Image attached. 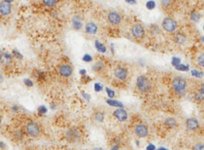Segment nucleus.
<instances>
[{
    "label": "nucleus",
    "instance_id": "obj_1",
    "mask_svg": "<svg viewBox=\"0 0 204 150\" xmlns=\"http://www.w3.org/2000/svg\"><path fill=\"white\" fill-rule=\"evenodd\" d=\"M136 85L138 89L142 93L148 92L149 90L151 89V83L148 79L144 76H140L138 78L136 81Z\"/></svg>",
    "mask_w": 204,
    "mask_h": 150
},
{
    "label": "nucleus",
    "instance_id": "obj_2",
    "mask_svg": "<svg viewBox=\"0 0 204 150\" xmlns=\"http://www.w3.org/2000/svg\"><path fill=\"white\" fill-rule=\"evenodd\" d=\"M27 131L28 134L32 137H37L38 135L40 134V128L38 123H36L34 121H31L27 124Z\"/></svg>",
    "mask_w": 204,
    "mask_h": 150
},
{
    "label": "nucleus",
    "instance_id": "obj_3",
    "mask_svg": "<svg viewBox=\"0 0 204 150\" xmlns=\"http://www.w3.org/2000/svg\"><path fill=\"white\" fill-rule=\"evenodd\" d=\"M163 27L165 30L167 32H173L176 30L177 27V23L174 19L171 18H164L163 21Z\"/></svg>",
    "mask_w": 204,
    "mask_h": 150
},
{
    "label": "nucleus",
    "instance_id": "obj_4",
    "mask_svg": "<svg viewBox=\"0 0 204 150\" xmlns=\"http://www.w3.org/2000/svg\"><path fill=\"white\" fill-rule=\"evenodd\" d=\"M172 85H173L174 90L177 93H180L186 88V81L183 78L178 77L173 80Z\"/></svg>",
    "mask_w": 204,
    "mask_h": 150
},
{
    "label": "nucleus",
    "instance_id": "obj_5",
    "mask_svg": "<svg viewBox=\"0 0 204 150\" xmlns=\"http://www.w3.org/2000/svg\"><path fill=\"white\" fill-rule=\"evenodd\" d=\"M12 11V7H11V2H8L7 1H2L0 2V14L2 15H9Z\"/></svg>",
    "mask_w": 204,
    "mask_h": 150
},
{
    "label": "nucleus",
    "instance_id": "obj_6",
    "mask_svg": "<svg viewBox=\"0 0 204 150\" xmlns=\"http://www.w3.org/2000/svg\"><path fill=\"white\" fill-rule=\"evenodd\" d=\"M108 21L111 24L117 25L121 22V16L120 15V14L116 11L109 12L108 14Z\"/></svg>",
    "mask_w": 204,
    "mask_h": 150
},
{
    "label": "nucleus",
    "instance_id": "obj_7",
    "mask_svg": "<svg viewBox=\"0 0 204 150\" xmlns=\"http://www.w3.org/2000/svg\"><path fill=\"white\" fill-rule=\"evenodd\" d=\"M132 33L136 38H141L144 35V30L140 24H135L132 28Z\"/></svg>",
    "mask_w": 204,
    "mask_h": 150
},
{
    "label": "nucleus",
    "instance_id": "obj_8",
    "mask_svg": "<svg viewBox=\"0 0 204 150\" xmlns=\"http://www.w3.org/2000/svg\"><path fill=\"white\" fill-rule=\"evenodd\" d=\"M135 132L139 137H145L148 133V129L144 125H138L135 128Z\"/></svg>",
    "mask_w": 204,
    "mask_h": 150
},
{
    "label": "nucleus",
    "instance_id": "obj_9",
    "mask_svg": "<svg viewBox=\"0 0 204 150\" xmlns=\"http://www.w3.org/2000/svg\"><path fill=\"white\" fill-rule=\"evenodd\" d=\"M115 76L120 80H124L128 77V69L124 67H117L114 71Z\"/></svg>",
    "mask_w": 204,
    "mask_h": 150
},
{
    "label": "nucleus",
    "instance_id": "obj_10",
    "mask_svg": "<svg viewBox=\"0 0 204 150\" xmlns=\"http://www.w3.org/2000/svg\"><path fill=\"white\" fill-rule=\"evenodd\" d=\"M73 73V69L69 65H66V64H65V65H61L60 68H59V74L63 77H69Z\"/></svg>",
    "mask_w": 204,
    "mask_h": 150
},
{
    "label": "nucleus",
    "instance_id": "obj_11",
    "mask_svg": "<svg viewBox=\"0 0 204 150\" xmlns=\"http://www.w3.org/2000/svg\"><path fill=\"white\" fill-rule=\"evenodd\" d=\"M114 116L120 121H126L127 118H128V113H127L126 110H124L122 108H120V109L115 110L114 111Z\"/></svg>",
    "mask_w": 204,
    "mask_h": 150
},
{
    "label": "nucleus",
    "instance_id": "obj_12",
    "mask_svg": "<svg viewBox=\"0 0 204 150\" xmlns=\"http://www.w3.org/2000/svg\"><path fill=\"white\" fill-rule=\"evenodd\" d=\"M0 62L2 65H10L11 62H12V56L8 53H1L0 54Z\"/></svg>",
    "mask_w": 204,
    "mask_h": 150
},
{
    "label": "nucleus",
    "instance_id": "obj_13",
    "mask_svg": "<svg viewBox=\"0 0 204 150\" xmlns=\"http://www.w3.org/2000/svg\"><path fill=\"white\" fill-rule=\"evenodd\" d=\"M67 137L69 138V140L74 141L80 137V132H79V131L77 129L73 128V129H70L67 132Z\"/></svg>",
    "mask_w": 204,
    "mask_h": 150
},
{
    "label": "nucleus",
    "instance_id": "obj_14",
    "mask_svg": "<svg viewBox=\"0 0 204 150\" xmlns=\"http://www.w3.org/2000/svg\"><path fill=\"white\" fill-rule=\"evenodd\" d=\"M85 32H86L87 34H95L97 32V26L94 23H88L86 25H85Z\"/></svg>",
    "mask_w": 204,
    "mask_h": 150
},
{
    "label": "nucleus",
    "instance_id": "obj_15",
    "mask_svg": "<svg viewBox=\"0 0 204 150\" xmlns=\"http://www.w3.org/2000/svg\"><path fill=\"white\" fill-rule=\"evenodd\" d=\"M72 23H73V28L77 30H81L83 27V23H82L81 19L79 16H74L73 18V20H72Z\"/></svg>",
    "mask_w": 204,
    "mask_h": 150
},
{
    "label": "nucleus",
    "instance_id": "obj_16",
    "mask_svg": "<svg viewBox=\"0 0 204 150\" xmlns=\"http://www.w3.org/2000/svg\"><path fill=\"white\" fill-rule=\"evenodd\" d=\"M199 126V122L196 119L190 118L186 121V127L190 130H195Z\"/></svg>",
    "mask_w": 204,
    "mask_h": 150
},
{
    "label": "nucleus",
    "instance_id": "obj_17",
    "mask_svg": "<svg viewBox=\"0 0 204 150\" xmlns=\"http://www.w3.org/2000/svg\"><path fill=\"white\" fill-rule=\"evenodd\" d=\"M106 101H107V103L109 104V105H111V106H114V107H120V108L124 107V105H123L121 102H120L119 101H116V100H113V99H108Z\"/></svg>",
    "mask_w": 204,
    "mask_h": 150
},
{
    "label": "nucleus",
    "instance_id": "obj_18",
    "mask_svg": "<svg viewBox=\"0 0 204 150\" xmlns=\"http://www.w3.org/2000/svg\"><path fill=\"white\" fill-rule=\"evenodd\" d=\"M95 46L98 51L100 52V53H105V52H106V50H107L106 46H105L104 44H102L101 43H100L99 41H96Z\"/></svg>",
    "mask_w": 204,
    "mask_h": 150
},
{
    "label": "nucleus",
    "instance_id": "obj_19",
    "mask_svg": "<svg viewBox=\"0 0 204 150\" xmlns=\"http://www.w3.org/2000/svg\"><path fill=\"white\" fill-rule=\"evenodd\" d=\"M42 2L45 6L49 7H54L57 2H58V0H42Z\"/></svg>",
    "mask_w": 204,
    "mask_h": 150
},
{
    "label": "nucleus",
    "instance_id": "obj_20",
    "mask_svg": "<svg viewBox=\"0 0 204 150\" xmlns=\"http://www.w3.org/2000/svg\"><path fill=\"white\" fill-rule=\"evenodd\" d=\"M175 40L178 43L182 44V43H184V42L186 41V38H185V36L183 35V34H177L175 35Z\"/></svg>",
    "mask_w": 204,
    "mask_h": 150
},
{
    "label": "nucleus",
    "instance_id": "obj_21",
    "mask_svg": "<svg viewBox=\"0 0 204 150\" xmlns=\"http://www.w3.org/2000/svg\"><path fill=\"white\" fill-rule=\"evenodd\" d=\"M94 118H95V120L97 121L102 122V121H103V120H104V113H101V112L96 113L95 115H94Z\"/></svg>",
    "mask_w": 204,
    "mask_h": 150
},
{
    "label": "nucleus",
    "instance_id": "obj_22",
    "mask_svg": "<svg viewBox=\"0 0 204 150\" xmlns=\"http://www.w3.org/2000/svg\"><path fill=\"white\" fill-rule=\"evenodd\" d=\"M165 124H166L167 126H169V127H175V126H176V121H175V119L173 118H168L166 120Z\"/></svg>",
    "mask_w": 204,
    "mask_h": 150
},
{
    "label": "nucleus",
    "instance_id": "obj_23",
    "mask_svg": "<svg viewBox=\"0 0 204 150\" xmlns=\"http://www.w3.org/2000/svg\"><path fill=\"white\" fill-rule=\"evenodd\" d=\"M175 69H178V70H180V71H187L189 69V66L188 65H183V64H179V65L175 66Z\"/></svg>",
    "mask_w": 204,
    "mask_h": 150
},
{
    "label": "nucleus",
    "instance_id": "obj_24",
    "mask_svg": "<svg viewBox=\"0 0 204 150\" xmlns=\"http://www.w3.org/2000/svg\"><path fill=\"white\" fill-rule=\"evenodd\" d=\"M155 7V2L154 1H148V2L146 3V7L148 10H152L154 9Z\"/></svg>",
    "mask_w": 204,
    "mask_h": 150
},
{
    "label": "nucleus",
    "instance_id": "obj_25",
    "mask_svg": "<svg viewBox=\"0 0 204 150\" xmlns=\"http://www.w3.org/2000/svg\"><path fill=\"white\" fill-rule=\"evenodd\" d=\"M82 60L84 61V62H91L92 61H93V58H92V56L90 54H86L83 56Z\"/></svg>",
    "mask_w": 204,
    "mask_h": 150
},
{
    "label": "nucleus",
    "instance_id": "obj_26",
    "mask_svg": "<svg viewBox=\"0 0 204 150\" xmlns=\"http://www.w3.org/2000/svg\"><path fill=\"white\" fill-rule=\"evenodd\" d=\"M191 74H192L193 76L196 77V78H202V75H203V73H202V72L197 71V70H195V69L191 70Z\"/></svg>",
    "mask_w": 204,
    "mask_h": 150
},
{
    "label": "nucleus",
    "instance_id": "obj_27",
    "mask_svg": "<svg viewBox=\"0 0 204 150\" xmlns=\"http://www.w3.org/2000/svg\"><path fill=\"white\" fill-rule=\"evenodd\" d=\"M102 68H103V63H102L101 62H97L96 63L95 65H93V69L96 70V71L102 69Z\"/></svg>",
    "mask_w": 204,
    "mask_h": 150
},
{
    "label": "nucleus",
    "instance_id": "obj_28",
    "mask_svg": "<svg viewBox=\"0 0 204 150\" xmlns=\"http://www.w3.org/2000/svg\"><path fill=\"white\" fill-rule=\"evenodd\" d=\"M171 64L175 65V66H176L179 64H180V59L176 58V57H174V58H172V60H171Z\"/></svg>",
    "mask_w": 204,
    "mask_h": 150
},
{
    "label": "nucleus",
    "instance_id": "obj_29",
    "mask_svg": "<svg viewBox=\"0 0 204 150\" xmlns=\"http://www.w3.org/2000/svg\"><path fill=\"white\" fill-rule=\"evenodd\" d=\"M47 112V109L46 106L44 105H42L40 107L38 108V113H41V114H45V113H46Z\"/></svg>",
    "mask_w": 204,
    "mask_h": 150
},
{
    "label": "nucleus",
    "instance_id": "obj_30",
    "mask_svg": "<svg viewBox=\"0 0 204 150\" xmlns=\"http://www.w3.org/2000/svg\"><path fill=\"white\" fill-rule=\"evenodd\" d=\"M94 90H95L96 92H100L102 90H103V87H102V85L99 83H96L95 85H94Z\"/></svg>",
    "mask_w": 204,
    "mask_h": 150
},
{
    "label": "nucleus",
    "instance_id": "obj_31",
    "mask_svg": "<svg viewBox=\"0 0 204 150\" xmlns=\"http://www.w3.org/2000/svg\"><path fill=\"white\" fill-rule=\"evenodd\" d=\"M106 92L107 94H108V96H109L110 98H113V97H114V95H115V92H114L113 90H110L109 88H106Z\"/></svg>",
    "mask_w": 204,
    "mask_h": 150
},
{
    "label": "nucleus",
    "instance_id": "obj_32",
    "mask_svg": "<svg viewBox=\"0 0 204 150\" xmlns=\"http://www.w3.org/2000/svg\"><path fill=\"white\" fill-rule=\"evenodd\" d=\"M198 62L199 64L201 66L204 67V54H202L199 57V59H198Z\"/></svg>",
    "mask_w": 204,
    "mask_h": 150
},
{
    "label": "nucleus",
    "instance_id": "obj_33",
    "mask_svg": "<svg viewBox=\"0 0 204 150\" xmlns=\"http://www.w3.org/2000/svg\"><path fill=\"white\" fill-rule=\"evenodd\" d=\"M193 150H204L203 144H197L194 146Z\"/></svg>",
    "mask_w": 204,
    "mask_h": 150
},
{
    "label": "nucleus",
    "instance_id": "obj_34",
    "mask_svg": "<svg viewBox=\"0 0 204 150\" xmlns=\"http://www.w3.org/2000/svg\"><path fill=\"white\" fill-rule=\"evenodd\" d=\"M24 83H25V85H27V87H32V86H33V81H31L30 79H25L24 80Z\"/></svg>",
    "mask_w": 204,
    "mask_h": 150
},
{
    "label": "nucleus",
    "instance_id": "obj_35",
    "mask_svg": "<svg viewBox=\"0 0 204 150\" xmlns=\"http://www.w3.org/2000/svg\"><path fill=\"white\" fill-rule=\"evenodd\" d=\"M195 98L198 101H202L204 99V94L202 93H199L195 95Z\"/></svg>",
    "mask_w": 204,
    "mask_h": 150
},
{
    "label": "nucleus",
    "instance_id": "obj_36",
    "mask_svg": "<svg viewBox=\"0 0 204 150\" xmlns=\"http://www.w3.org/2000/svg\"><path fill=\"white\" fill-rule=\"evenodd\" d=\"M191 18L192 19V20L195 21V22H197V21L199 20V16L197 14L192 13L191 15Z\"/></svg>",
    "mask_w": 204,
    "mask_h": 150
},
{
    "label": "nucleus",
    "instance_id": "obj_37",
    "mask_svg": "<svg viewBox=\"0 0 204 150\" xmlns=\"http://www.w3.org/2000/svg\"><path fill=\"white\" fill-rule=\"evenodd\" d=\"M13 53H14V54L16 57H17V58H19V59H22V55L20 54V53H19V52L18 51V50H16V49H14Z\"/></svg>",
    "mask_w": 204,
    "mask_h": 150
},
{
    "label": "nucleus",
    "instance_id": "obj_38",
    "mask_svg": "<svg viewBox=\"0 0 204 150\" xmlns=\"http://www.w3.org/2000/svg\"><path fill=\"white\" fill-rule=\"evenodd\" d=\"M170 3H171V1H170V0H163L162 2V5L164 7H167V6L170 5Z\"/></svg>",
    "mask_w": 204,
    "mask_h": 150
},
{
    "label": "nucleus",
    "instance_id": "obj_39",
    "mask_svg": "<svg viewBox=\"0 0 204 150\" xmlns=\"http://www.w3.org/2000/svg\"><path fill=\"white\" fill-rule=\"evenodd\" d=\"M125 2H126L127 3H129V4L131 5H134L136 3V1H135V0H125Z\"/></svg>",
    "mask_w": 204,
    "mask_h": 150
},
{
    "label": "nucleus",
    "instance_id": "obj_40",
    "mask_svg": "<svg viewBox=\"0 0 204 150\" xmlns=\"http://www.w3.org/2000/svg\"><path fill=\"white\" fill-rule=\"evenodd\" d=\"M155 145H149L147 147L146 149L147 150H155Z\"/></svg>",
    "mask_w": 204,
    "mask_h": 150
},
{
    "label": "nucleus",
    "instance_id": "obj_41",
    "mask_svg": "<svg viewBox=\"0 0 204 150\" xmlns=\"http://www.w3.org/2000/svg\"><path fill=\"white\" fill-rule=\"evenodd\" d=\"M82 94H83V96L84 97V98L86 99L87 101H89V100H90V97H89V95H88V94H84V92H82Z\"/></svg>",
    "mask_w": 204,
    "mask_h": 150
},
{
    "label": "nucleus",
    "instance_id": "obj_42",
    "mask_svg": "<svg viewBox=\"0 0 204 150\" xmlns=\"http://www.w3.org/2000/svg\"><path fill=\"white\" fill-rule=\"evenodd\" d=\"M79 74L82 76H84V75H86V70L85 69H81L80 71H79Z\"/></svg>",
    "mask_w": 204,
    "mask_h": 150
},
{
    "label": "nucleus",
    "instance_id": "obj_43",
    "mask_svg": "<svg viewBox=\"0 0 204 150\" xmlns=\"http://www.w3.org/2000/svg\"><path fill=\"white\" fill-rule=\"evenodd\" d=\"M200 91H201V93H202V94H204V84H202V85H201V87H200Z\"/></svg>",
    "mask_w": 204,
    "mask_h": 150
},
{
    "label": "nucleus",
    "instance_id": "obj_44",
    "mask_svg": "<svg viewBox=\"0 0 204 150\" xmlns=\"http://www.w3.org/2000/svg\"><path fill=\"white\" fill-rule=\"evenodd\" d=\"M3 80H4V78H3L2 74H0V83H2L3 81Z\"/></svg>",
    "mask_w": 204,
    "mask_h": 150
},
{
    "label": "nucleus",
    "instance_id": "obj_45",
    "mask_svg": "<svg viewBox=\"0 0 204 150\" xmlns=\"http://www.w3.org/2000/svg\"><path fill=\"white\" fill-rule=\"evenodd\" d=\"M119 149V147H118L117 145H115V146H113V148H111V150H118Z\"/></svg>",
    "mask_w": 204,
    "mask_h": 150
},
{
    "label": "nucleus",
    "instance_id": "obj_46",
    "mask_svg": "<svg viewBox=\"0 0 204 150\" xmlns=\"http://www.w3.org/2000/svg\"><path fill=\"white\" fill-rule=\"evenodd\" d=\"M0 147H2V148H5L6 145H5V144L3 142H0Z\"/></svg>",
    "mask_w": 204,
    "mask_h": 150
},
{
    "label": "nucleus",
    "instance_id": "obj_47",
    "mask_svg": "<svg viewBox=\"0 0 204 150\" xmlns=\"http://www.w3.org/2000/svg\"><path fill=\"white\" fill-rule=\"evenodd\" d=\"M93 150H103V149H102L101 148H93Z\"/></svg>",
    "mask_w": 204,
    "mask_h": 150
},
{
    "label": "nucleus",
    "instance_id": "obj_48",
    "mask_svg": "<svg viewBox=\"0 0 204 150\" xmlns=\"http://www.w3.org/2000/svg\"><path fill=\"white\" fill-rule=\"evenodd\" d=\"M4 1H7V2H12L14 1V0H4Z\"/></svg>",
    "mask_w": 204,
    "mask_h": 150
},
{
    "label": "nucleus",
    "instance_id": "obj_49",
    "mask_svg": "<svg viewBox=\"0 0 204 150\" xmlns=\"http://www.w3.org/2000/svg\"><path fill=\"white\" fill-rule=\"evenodd\" d=\"M158 150H167V149H166V148H160Z\"/></svg>",
    "mask_w": 204,
    "mask_h": 150
},
{
    "label": "nucleus",
    "instance_id": "obj_50",
    "mask_svg": "<svg viewBox=\"0 0 204 150\" xmlns=\"http://www.w3.org/2000/svg\"><path fill=\"white\" fill-rule=\"evenodd\" d=\"M1 122H2V116L0 115V124H1Z\"/></svg>",
    "mask_w": 204,
    "mask_h": 150
},
{
    "label": "nucleus",
    "instance_id": "obj_51",
    "mask_svg": "<svg viewBox=\"0 0 204 150\" xmlns=\"http://www.w3.org/2000/svg\"><path fill=\"white\" fill-rule=\"evenodd\" d=\"M202 41H203V42H204V38H202Z\"/></svg>",
    "mask_w": 204,
    "mask_h": 150
},
{
    "label": "nucleus",
    "instance_id": "obj_52",
    "mask_svg": "<svg viewBox=\"0 0 204 150\" xmlns=\"http://www.w3.org/2000/svg\"><path fill=\"white\" fill-rule=\"evenodd\" d=\"M0 53H1V50H0Z\"/></svg>",
    "mask_w": 204,
    "mask_h": 150
},
{
    "label": "nucleus",
    "instance_id": "obj_53",
    "mask_svg": "<svg viewBox=\"0 0 204 150\" xmlns=\"http://www.w3.org/2000/svg\"><path fill=\"white\" fill-rule=\"evenodd\" d=\"M203 29H204V27H203Z\"/></svg>",
    "mask_w": 204,
    "mask_h": 150
}]
</instances>
